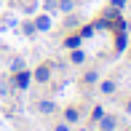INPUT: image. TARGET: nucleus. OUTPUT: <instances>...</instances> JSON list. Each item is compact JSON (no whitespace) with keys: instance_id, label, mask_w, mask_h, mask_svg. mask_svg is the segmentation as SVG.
<instances>
[{"instance_id":"obj_6","label":"nucleus","mask_w":131,"mask_h":131,"mask_svg":"<svg viewBox=\"0 0 131 131\" xmlns=\"http://www.w3.org/2000/svg\"><path fill=\"white\" fill-rule=\"evenodd\" d=\"M102 91L104 94H112V91H115V80H104L102 83Z\"/></svg>"},{"instance_id":"obj_10","label":"nucleus","mask_w":131,"mask_h":131,"mask_svg":"<svg viewBox=\"0 0 131 131\" xmlns=\"http://www.w3.org/2000/svg\"><path fill=\"white\" fill-rule=\"evenodd\" d=\"M96 80H99L96 72H86V83H96Z\"/></svg>"},{"instance_id":"obj_5","label":"nucleus","mask_w":131,"mask_h":131,"mask_svg":"<svg viewBox=\"0 0 131 131\" xmlns=\"http://www.w3.org/2000/svg\"><path fill=\"white\" fill-rule=\"evenodd\" d=\"M35 27H38V29H48L51 19H48V16H38V24H35Z\"/></svg>"},{"instance_id":"obj_14","label":"nucleus","mask_w":131,"mask_h":131,"mask_svg":"<svg viewBox=\"0 0 131 131\" xmlns=\"http://www.w3.org/2000/svg\"><path fill=\"white\" fill-rule=\"evenodd\" d=\"M126 112H128V115H131V102H128V104H126Z\"/></svg>"},{"instance_id":"obj_3","label":"nucleus","mask_w":131,"mask_h":131,"mask_svg":"<svg viewBox=\"0 0 131 131\" xmlns=\"http://www.w3.org/2000/svg\"><path fill=\"white\" fill-rule=\"evenodd\" d=\"M16 86H19V88H27V86H29V72L21 70V72L16 75Z\"/></svg>"},{"instance_id":"obj_4","label":"nucleus","mask_w":131,"mask_h":131,"mask_svg":"<svg viewBox=\"0 0 131 131\" xmlns=\"http://www.w3.org/2000/svg\"><path fill=\"white\" fill-rule=\"evenodd\" d=\"M64 118H67V123H78V118H80V112L75 110V107H70V110L64 112Z\"/></svg>"},{"instance_id":"obj_11","label":"nucleus","mask_w":131,"mask_h":131,"mask_svg":"<svg viewBox=\"0 0 131 131\" xmlns=\"http://www.w3.org/2000/svg\"><path fill=\"white\" fill-rule=\"evenodd\" d=\"M24 32L27 35H35V24H24Z\"/></svg>"},{"instance_id":"obj_16","label":"nucleus","mask_w":131,"mask_h":131,"mask_svg":"<svg viewBox=\"0 0 131 131\" xmlns=\"http://www.w3.org/2000/svg\"><path fill=\"white\" fill-rule=\"evenodd\" d=\"M126 131H131V128H126Z\"/></svg>"},{"instance_id":"obj_8","label":"nucleus","mask_w":131,"mask_h":131,"mask_svg":"<svg viewBox=\"0 0 131 131\" xmlns=\"http://www.w3.org/2000/svg\"><path fill=\"white\" fill-rule=\"evenodd\" d=\"M83 59H86V53H83V51H75V53H72V62H75V64H80Z\"/></svg>"},{"instance_id":"obj_1","label":"nucleus","mask_w":131,"mask_h":131,"mask_svg":"<svg viewBox=\"0 0 131 131\" xmlns=\"http://www.w3.org/2000/svg\"><path fill=\"white\" fill-rule=\"evenodd\" d=\"M115 126H118V118H112V115L102 118V123H99V128H102V131H112Z\"/></svg>"},{"instance_id":"obj_12","label":"nucleus","mask_w":131,"mask_h":131,"mask_svg":"<svg viewBox=\"0 0 131 131\" xmlns=\"http://www.w3.org/2000/svg\"><path fill=\"white\" fill-rule=\"evenodd\" d=\"M56 131H70V128H67V123H59V126H56Z\"/></svg>"},{"instance_id":"obj_7","label":"nucleus","mask_w":131,"mask_h":131,"mask_svg":"<svg viewBox=\"0 0 131 131\" xmlns=\"http://www.w3.org/2000/svg\"><path fill=\"white\" fill-rule=\"evenodd\" d=\"M40 112H53V102H40Z\"/></svg>"},{"instance_id":"obj_9","label":"nucleus","mask_w":131,"mask_h":131,"mask_svg":"<svg viewBox=\"0 0 131 131\" xmlns=\"http://www.w3.org/2000/svg\"><path fill=\"white\" fill-rule=\"evenodd\" d=\"M59 8H62V11H72V0H62Z\"/></svg>"},{"instance_id":"obj_13","label":"nucleus","mask_w":131,"mask_h":131,"mask_svg":"<svg viewBox=\"0 0 131 131\" xmlns=\"http://www.w3.org/2000/svg\"><path fill=\"white\" fill-rule=\"evenodd\" d=\"M46 5H48V8H53V5H56V0H46Z\"/></svg>"},{"instance_id":"obj_2","label":"nucleus","mask_w":131,"mask_h":131,"mask_svg":"<svg viewBox=\"0 0 131 131\" xmlns=\"http://www.w3.org/2000/svg\"><path fill=\"white\" fill-rule=\"evenodd\" d=\"M48 78H51V70H48V67H38V70H35V80L46 83Z\"/></svg>"},{"instance_id":"obj_15","label":"nucleus","mask_w":131,"mask_h":131,"mask_svg":"<svg viewBox=\"0 0 131 131\" xmlns=\"http://www.w3.org/2000/svg\"><path fill=\"white\" fill-rule=\"evenodd\" d=\"M128 29H131V24H128Z\"/></svg>"}]
</instances>
